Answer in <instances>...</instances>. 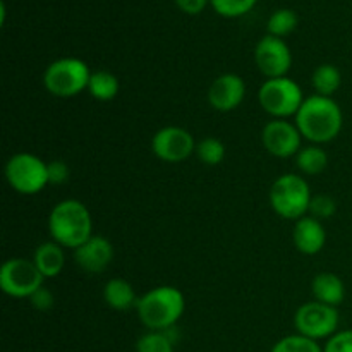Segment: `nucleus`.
<instances>
[{"instance_id":"9d476101","label":"nucleus","mask_w":352,"mask_h":352,"mask_svg":"<svg viewBox=\"0 0 352 352\" xmlns=\"http://www.w3.org/2000/svg\"><path fill=\"white\" fill-rule=\"evenodd\" d=\"M196 141L188 129L179 126L162 127L151 138V151L167 164H181L196 153Z\"/></svg>"},{"instance_id":"20e7f679","label":"nucleus","mask_w":352,"mask_h":352,"mask_svg":"<svg viewBox=\"0 0 352 352\" xmlns=\"http://www.w3.org/2000/svg\"><path fill=\"white\" fill-rule=\"evenodd\" d=\"M311 189L308 181L299 174H284L275 179L270 188V205L278 217L285 220H299L306 217L311 203Z\"/></svg>"},{"instance_id":"4468645a","label":"nucleus","mask_w":352,"mask_h":352,"mask_svg":"<svg viewBox=\"0 0 352 352\" xmlns=\"http://www.w3.org/2000/svg\"><path fill=\"white\" fill-rule=\"evenodd\" d=\"M74 260L88 274H102L113 260V246L107 237L93 234L85 244L74 250Z\"/></svg>"},{"instance_id":"cd10ccee","label":"nucleus","mask_w":352,"mask_h":352,"mask_svg":"<svg viewBox=\"0 0 352 352\" xmlns=\"http://www.w3.org/2000/svg\"><path fill=\"white\" fill-rule=\"evenodd\" d=\"M323 352H352V330H340L327 339Z\"/></svg>"},{"instance_id":"bb28decb","label":"nucleus","mask_w":352,"mask_h":352,"mask_svg":"<svg viewBox=\"0 0 352 352\" xmlns=\"http://www.w3.org/2000/svg\"><path fill=\"white\" fill-rule=\"evenodd\" d=\"M337 212V203L336 199L330 198L327 195H316L311 198V203H309V212L311 217L318 220H327L332 219Z\"/></svg>"},{"instance_id":"7c9ffc66","label":"nucleus","mask_w":352,"mask_h":352,"mask_svg":"<svg viewBox=\"0 0 352 352\" xmlns=\"http://www.w3.org/2000/svg\"><path fill=\"white\" fill-rule=\"evenodd\" d=\"M208 0H175L177 7L186 14H199L206 7Z\"/></svg>"},{"instance_id":"9b49d317","label":"nucleus","mask_w":352,"mask_h":352,"mask_svg":"<svg viewBox=\"0 0 352 352\" xmlns=\"http://www.w3.org/2000/svg\"><path fill=\"white\" fill-rule=\"evenodd\" d=\"M254 60L267 79L284 78L292 65L291 48L282 38L267 34L258 41L254 48Z\"/></svg>"},{"instance_id":"4be33fe9","label":"nucleus","mask_w":352,"mask_h":352,"mask_svg":"<svg viewBox=\"0 0 352 352\" xmlns=\"http://www.w3.org/2000/svg\"><path fill=\"white\" fill-rule=\"evenodd\" d=\"M175 340L170 330H150L136 342V352H174Z\"/></svg>"},{"instance_id":"393cba45","label":"nucleus","mask_w":352,"mask_h":352,"mask_svg":"<svg viewBox=\"0 0 352 352\" xmlns=\"http://www.w3.org/2000/svg\"><path fill=\"white\" fill-rule=\"evenodd\" d=\"M270 352H323V347L316 340L294 333L275 342Z\"/></svg>"},{"instance_id":"1a4fd4ad","label":"nucleus","mask_w":352,"mask_h":352,"mask_svg":"<svg viewBox=\"0 0 352 352\" xmlns=\"http://www.w3.org/2000/svg\"><path fill=\"white\" fill-rule=\"evenodd\" d=\"M339 309L333 306L323 305L320 301H309L299 306L294 315V327L299 336H305L313 340L330 339L339 332Z\"/></svg>"},{"instance_id":"412c9836","label":"nucleus","mask_w":352,"mask_h":352,"mask_svg":"<svg viewBox=\"0 0 352 352\" xmlns=\"http://www.w3.org/2000/svg\"><path fill=\"white\" fill-rule=\"evenodd\" d=\"M88 91L98 102H110L119 95L120 82L117 76L110 71H96L91 72Z\"/></svg>"},{"instance_id":"dca6fc26","label":"nucleus","mask_w":352,"mask_h":352,"mask_svg":"<svg viewBox=\"0 0 352 352\" xmlns=\"http://www.w3.org/2000/svg\"><path fill=\"white\" fill-rule=\"evenodd\" d=\"M311 292L315 301L337 308L339 305H342L344 298H346V284L339 275L322 272L313 278Z\"/></svg>"},{"instance_id":"2eb2a0df","label":"nucleus","mask_w":352,"mask_h":352,"mask_svg":"<svg viewBox=\"0 0 352 352\" xmlns=\"http://www.w3.org/2000/svg\"><path fill=\"white\" fill-rule=\"evenodd\" d=\"M292 241L299 253L308 254V256L318 254L327 244V230L322 220L311 215L296 220L294 229H292Z\"/></svg>"},{"instance_id":"f8f14e48","label":"nucleus","mask_w":352,"mask_h":352,"mask_svg":"<svg viewBox=\"0 0 352 352\" xmlns=\"http://www.w3.org/2000/svg\"><path fill=\"white\" fill-rule=\"evenodd\" d=\"M265 150L277 158H291L301 151L302 134L298 126L287 119H274L265 124L261 131Z\"/></svg>"},{"instance_id":"c85d7f7f","label":"nucleus","mask_w":352,"mask_h":352,"mask_svg":"<svg viewBox=\"0 0 352 352\" xmlns=\"http://www.w3.org/2000/svg\"><path fill=\"white\" fill-rule=\"evenodd\" d=\"M69 174H71V170H69L65 162L62 160L48 162V182H50V184H55V186L64 184V182H67Z\"/></svg>"},{"instance_id":"f257e3e1","label":"nucleus","mask_w":352,"mask_h":352,"mask_svg":"<svg viewBox=\"0 0 352 352\" xmlns=\"http://www.w3.org/2000/svg\"><path fill=\"white\" fill-rule=\"evenodd\" d=\"M294 119L302 138L315 144L333 141L344 126V113L339 103L320 95L306 96Z\"/></svg>"},{"instance_id":"aec40b11","label":"nucleus","mask_w":352,"mask_h":352,"mask_svg":"<svg viewBox=\"0 0 352 352\" xmlns=\"http://www.w3.org/2000/svg\"><path fill=\"white\" fill-rule=\"evenodd\" d=\"M311 85L316 95L332 98L333 93L339 91L340 85H342V74L333 64H322L313 72Z\"/></svg>"},{"instance_id":"f3484780","label":"nucleus","mask_w":352,"mask_h":352,"mask_svg":"<svg viewBox=\"0 0 352 352\" xmlns=\"http://www.w3.org/2000/svg\"><path fill=\"white\" fill-rule=\"evenodd\" d=\"M33 261L45 278L57 277L64 270L65 265L64 248L55 243V241H48V243L40 244L36 248V251H34Z\"/></svg>"},{"instance_id":"f03ea898","label":"nucleus","mask_w":352,"mask_h":352,"mask_svg":"<svg viewBox=\"0 0 352 352\" xmlns=\"http://www.w3.org/2000/svg\"><path fill=\"white\" fill-rule=\"evenodd\" d=\"M52 241L67 250H78L93 236V219L88 206L79 199H62L48 215Z\"/></svg>"},{"instance_id":"a878e982","label":"nucleus","mask_w":352,"mask_h":352,"mask_svg":"<svg viewBox=\"0 0 352 352\" xmlns=\"http://www.w3.org/2000/svg\"><path fill=\"white\" fill-rule=\"evenodd\" d=\"M256 0H212V6L220 16L239 17L250 12Z\"/></svg>"},{"instance_id":"7ed1b4c3","label":"nucleus","mask_w":352,"mask_h":352,"mask_svg":"<svg viewBox=\"0 0 352 352\" xmlns=\"http://www.w3.org/2000/svg\"><path fill=\"white\" fill-rule=\"evenodd\" d=\"M186 309L184 294L174 285H158L140 298L136 305L141 323L150 330H168L175 327Z\"/></svg>"},{"instance_id":"423d86ee","label":"nucleus","mask_w":352,"mask_h":352,"mask_svg":"<svg viewBox=\"0 0 352 352\" xmlns=\"http://www.w3.org/2000/svg\"><path fill=\"white\" fill-rule=\"evenodd\" d=\"M305 98L301 86L287 76L267 79L258 89V102L261 109L274 119L296 117Z\"/></svg>"},{"instance_id":"6ab92c4d","label":"nucleus","mask_w":352,"mask_h":352,"mask_svg":"<svg viewBox=\"0 0 352 352\" xmlns=\"http://www.w3.org/2000/svg\"><path fill=\"white\" fill-rule=\"evenodd\" d=\"M296 165L305 175H318L329 167V153L320 144L301 148L296 155Z\"/></svg>"},{"instance_id":"ddd939ff","label":"nucleus","mask_w":352,"mask_h":352,"mask_svg":"<svg viewBox=\"0 0 352 352\" xmlns=\"http://www.w3.org/2000/svg\"><path fill=\"white\" fill-rule=\"evenodd\" d=\"M246 96V82L239 74L219 76L208 88V102L217 112H232Z\"/></svg>"},{"instance_id":"c756f323","label":"nucleus","mask_w":352,"mask_h":352,"mask_svg":"<svg viewBox=\"0 0 352 352\" xmlns=\"http://www.w3.org/2000/svg\"><path fill=\"white\" fill-rule=\"evenodd\" d=\"M31 305H33L34 309L38 311H48V309L54 308L55 298L52 294V291H48L47 287H40L33 296L30 298Z\"/></svg>"},{"instance_id":"b1692460","label":"nucleus","mask_w":352,"mask_h":352,"mask_svg":"<svg viewBox=\"0 0 352 352\" xmlns=\"http://www.w3.org/2000/svg\"><path fill=\"white\" fill-rule=\"evenodd\" d=\"M298 23H299V17L294 10L280 9L277 10V12L272 14L270 19H268V24H267L268 34L277 38L287 36V34H291L292 31L298 28Z\"/></svg>"},{"instance_id":"0eeeda50","label":"nucleus","mask_w":352,"mask_h":352,"mask_svg":"<svg viewBox=\"0 0 352 352\" xmlns=\"http://www.w3.org/2000/svg\"><path fill=\"white\" fill-rule=\"evenodd\" d=\"M6 179L10 188L24 196H33L43 191L48 182V162L33 153L12 155L6 164Z\"/></svg>"},{"instance_id":"5701e85b","label":"nucleus","mask_w":352,"mask_h":352,"mask_svg":"<svg viewBox=\"0 0 352 352\" xmlns=\"http://www.w3.org/2000/svg\"><path fill=\"white\" fill-rule=\"evenodd\" d=\"M196 157L201 164L215 167V165L222 164L226 158V144L217 138H203L196 144Z\"/></svg>"},{"instance_id":"a211bd4d","label":"nucleus","mask_w":352,"mask_h":352,"mask_svg":"<svg viewBox=\"0 0 352 352\" xmlns=\"http://www.w3.org/2000/svg\"><path fill=\"white\" fill-rule=\"evenodd\" d=\"M103 301L116 311H127L136 308L140 298L136 296L133 285L124 278H110L103 287Z\"/></svg>"},{"instance_id":"6e6552de","label":"nucleus","mask_w":352,"mask_h":352,"mask_svg":"<svg viewBox=\"0 0 352 352\" xmlns=\"http://www.w3.org/2000/svg\"><path fill=\"white\" fill-rule=\"evenodd\" d=\"M45 277L33 260L10 258L3 261L0 268V289L3 294L16 299H30L40 287H43Z\"/></svg>"},{"instance_id":"39448f33","label":"nucleus","mask_w":352,"mask_h":352,"mask_svg":"<svg viewBox=\"0 0 352 352\" xmlns=\"http://www.w3.org/2000/svg\"><path fill=\"white\" fill-rule=\"evenodd\" d=\"M89 78H91V71L85 60L76 57H64L57 58L45 69L43 85L52 96L72 98L88 89Z\"/></svg>"}]
</instances>
